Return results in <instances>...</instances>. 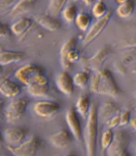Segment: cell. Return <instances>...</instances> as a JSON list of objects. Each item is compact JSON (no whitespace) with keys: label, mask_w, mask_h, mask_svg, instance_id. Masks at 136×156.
Returning <instances> with one entry per match:
<instances>
[{"label":"cell","mask_w":136,"mask_h":156,"mask_svg":"<svg viewBox=\"0 0 136 156\" xmlns=\"http://www.w3.org/2000/svg\"><path fill=\"white\" fill-rule=\"evenodd\" d=\"M111 54V49L108 46H104L100 50L97 51L93 56L89 58H84L82 60L83 65L87 68L93 70V72L102 69V65L104 63L105 60Z\"/></svg>","instance_id":"obj_9"},{"label":"cell","mask_w":136,"mask_h":156,"mask_svg":"<svg viewBox=\"0 0 136 156\" xmlns=\"http://www.w3.org/2000/svg\"><path fill=\"white\" fill-rule=\"evenodd\" d=\"M11 32H12L11 27H10L8 24L1 23V24H0V36L1 37L10 36V33Z\"/></svg>","instance_id":"obj_34"},{"label":"cell","mask_w":136,"mask_h":156,"mask_svg":"<svg viewBox=\"0 0 136 156\" xmlns=\"http://www.w3.org/2000/svg\"><path fill=\"white\" fill-rule=\"evenodd\" d=\"M15 77L26 86L34 83H49L45 70L35 63H26L18 68L15 72Z\"/></svg>","instance_id":"obj_3"},{"label":"cell","mask_w":136,"mask_h":156,"mask_svg":"<svg viewBox=\"0 0 136 156\" xmlns=\"http://www.w3.org/2000/svg\"><path fill=\"white\" fill-rule=\"evenodd\" d=\"M84 2H85V4H87V5H93V4H94L93 1H84Z\"/></svg>","instance_id":"obj_37"},{"label":"cell","mask_w":136,"mask_h":156,"mask_svg":"<svg viewBox=\"0 0 136 156\" xmlns=\"http://www.w3.org/2000/svg\"><path fill=\"white\" fill-rule=\"evenodd\" d=\"M120 48H136V24L130 28V30L126 35L121 39V41L118 43Z\"/></svg>","instance_id":"obj_24"},{"label":"cell","mask_w":136,"mask_h":156,"mask_svg":"<svg viewBox=\"0 0 136 156\" xmlns=\"http://www.w3.org/2000/svg\"><path fill=\"white\" fill-rule=\"evenodd\" d=\"M35 22L49 31H56L61 27L60 23L57 21L56 17L51 15H38L35 17Z\"/></svg>","instance_id":"obj_16"},{"label":"cell","mask_w":136,"mask_h":156,"mask_svg":"<svg viewBox=\"0 0 136 156\" xmlns=\"http://www.w3.org/2000/svg\"><path fill=\"white\" fill-rule=\"evenodd\" d=\"M121 62H123L124 65H130V63L135 62H136V48L128 49V50L124 54Z\"/></svg>","instance_id":"obj_31"},{"label":"cell","mask_w":136,"mask_h":156,"mask_svg":"<svg viewBox=\"0 0 136 156\" xmlns=\"http://www.w3.org/2000/svg\"><path fill=\"white\" fill-rule=\"evenodd\" d=\"M60 109V105L56 101L42 100L35 102L33 110L35 114L42 118H52L57 114Z\"/></svg>","instance_id":"obj_8"},{"label":"cell","mask_w":136,"mask_h":156,"mask_svg":"<svg viewBox=\"0 0 136 156\" xmlns=\"http://www.w3.org/2000/svg\"><path fill=\"white\" fill-rule=\"evenodd\" d=\"M28 105V99L26 98H19L11 101L7 108L5 109V118L8 123H16L22 116L25 113L26 107Z\"/></svg>","instance_id":"obj_7"},{"label":"cell","mask_w":136,"mask_h":156,"mask_svg":"<svg viewBox=\"0 0 136 156\" xmlns=\"http://www.w3.org/2000/svg\"><path fill=\"white\" fill-rule=\"evenodd\" d=\"M33 26V21L29 18H19L16 22H14L11 26V30L14 34H16L18 36L23 35L29 28Z\"/></svg>","instance_id":"obj_19"},{"label":"cell","mask_w":136,"mask_h":156,"mask_svg":"<svg viewBox=\"0 0 136 156\" xmlns=\"http://www.w3.org/2000/svg\"><path fill=\"white\" fill-rule=\"evenodd\" d=\"M27 134V130L23 127L12 126L6 128L3 132L4 140L9 146H17L23 143Z\"/></svg>","instance_id":"obj_10"},{"label":"cell","mask_w":136,"mask_h":156,"mask_svg":"<svg viewBox=\"0 0 136 156\" xmlns=\"http://www.w3.org/2000/svg\"><path fill=\"white\" fill-rule=\"evenodd\" d=\"M25 57H26V54L24 52L12 51V50H1V52H0V65L2 66H9L14 62H21Z\"/></svg>","instance_id":"obj_15"},{"label":"cell","mask_w":136,"mask_h":156,"mask_svg":"<svg viewBox=\"0 0 136 156\" xmlns=\"http://www.w3.org/2000/svg\"><path fill=\"white\" fill-rule=\"evenodd\" d=\"M91 23V17L87 12H80L75 20L76 27L82 31H86Z\"/></svg>","instance_id":"obj_26"},{"label":"cell","mask_w":136,"mask_h":156,"mask_svg":"<svg viewBox=\"0 0 136 156\" xmlns=\"http://www.w3.org/2000/svg\"><path fill=\"white\" fill-rule=\"evenodd\" d=\"M78 114L79 113L77 112L76 108L70 107L66 112L65 119H66V123L68 125V128H69L73 136H74V139L79 141V143H82L83 140H84V133H83L81 122H80L79 115Z\"/></svg>","instance_id":"obj_11"},{"label":"cell","mask_w":136,"mask_h":156,"mask_svg":"<svg viewBox=\"0 0 136 156\" xmlns=\"http://www.w3.org/2000/svg\"><path fill=\"white\" fill-rule=\"evenodd\" d=\"M121 156H130V155H129V153L127 152V151H125V152L123 155H121Z\"/></svg>","instance_id":"obj_41"},{"label":"cell","mask_w":136,"mask_h":156,"mask_svg":"<svg viewBox=\"0 0 136 156\" xmlns=\"http://www.w3.org/2000/svg\"><path fill=\"white\" fill-rule=\"evenodd\" d=\"M121 115V126H124L126 124L130 123L131 121V109L129 107L124 109L120 113Z\"/></svg>","instance_id":"obj_32"},{"label":"cell","mask_w":136,"mask_h":156,"mask_svg":"<svg viewBox=\"0 0 136 156\" xmlns=\"http://www.w3.org/2000/svg\"><path fill=\"white\" fill-rule=\"evenodd\" d=\"M98 132V107L95 102L91 105L84 131V141L87 156H96V140Z\"/></svg>","instance_id":"obj_2"},{"label":"cell","mask_w":136,"mask_h":156,"mask_svg":"<svg viewBox=\"0 0 136 156\" xmlns=\"http://www.w3.org/2000/svg\"><path fill=\"white\" fill-rule=\"evenodd\" d=\"M35 4L36 1H34V0H21L11 8L10 15L12 17H19L32 10Z\"/></svg>","instance_id":"obj_18"},{"label":"cell","mask_w":136,"mask_h":156,"mask_svg":"<svg viewBox=\"0 0 136 156\" xmlns=\"http://www.w3.org/2000/svg\"><path fill=\"white\" fill-rule=\"evenodd\" d=\"M90 80V78L89 76V73L82 70L75 73V75L73 76V82H74V85L78 86L81 89H86L87 84Z\"/></svg>","instance_id":"obj_28"},{"label":"cell","mask_w":136,"mask_h":156,"mask_svg":"<svg viewBox=\"0 0 136 156\" xmlns=\"http://www.w3.org/2000/svg\"><path fill=\"white\" fill-rule=\"evenodd\" d=\"M49 91V83H34L27 86V92L31 97L41 98L47 95Z\"/></svg>","instance_id":"obj_23"},{"label":"cell","mask_w":136,"mask_h":156,"mask_svg":"<svg viewBox=\"0 0 136 156\" xmlns=\"http://www.w3.org/2000/svg\"><path fill=\"white\" fill-rule=\"evenodd\" d=\"M120 113L113 116L109 120H107L106 125H107V127H108V129H115V128H117V127L121 126V115H120Z\"/></svg>","instance_id":"obj_33"},{"label":"cell","mask_w":136,"mask_h":156,"mask_svg":"<svg viewBox=\"0 0 136 156\" xmlns=\"http://www.w3.org/2000/svg\"><path fill=\"white\" fill-rule=\"evenodd\" d=\"M78 11H77V7L74 3H67L64 9L62 10L61 12V16L62 18L65 20L67 23H75V20L78 16Z\"/></svg>","instance_id":"obj_25"},{"label":"cell","mask_w":136,"mask_h":156,"mask_svg":"<svg viewBox=\"0 0 136 156\" xmlns=\"http://www.w3.org/2000/svg\"><path fill=\"white\" fill-rule=\"evenodd\" d=\"M114 134L112 129H107L106 131H104L103 135H102L101 138V147L103 152L107 151V149L109 148V146L111 145L112 141L114 140Z\"/></svg>","instance_id":"obj_30"},{"label":"cell","mask_w":136,"mask_h":156,"mask_svg":"<svg viewBox=\"0 0 136 156\" xmlns=\"http://www.w3.org/2000/svg\"><path fill=\"white\" fill-rule=\"evenodd\" d=\"M107 13H108V9H107V6L103 1H96L92 5L91 14L97 20L103 18Z\"/></svg>","instance_id":"obj_29"},{"label":"cell","mask_w":136,"mask_h":156,"mask_svg":"<svg viewBox=\"0 0 136 156\" xmlns=\"http://www.w3.org/2000/svg\"><path fill=\"white\" fill-rule=\"evenodd\" d=\"M73 139L74 136L70 131L61 129L50 136V141L56 148H66L73 141Z\"/></svg>","instance_id":"obj_14"},{"label":"cell","mask_w":136,"mask_h":156,"mask_svg":"<svg viewBox=\"0 0 136 156\" xmlns=\"http://www.w3.org/2000/svg\"><path fill=\"white\" fill-rule=\"evenodd\" d=\"M90 106H91V105L90 104L89 97L86 95H82L78 98L75 108L78 113H79L83 118L86 119V118H87V115L90 113Z\"/></svg>","instance_id":"obj_22"},{"label":"cell","mask_w":136,"mask_h":156,"mask_svg":"<svg viewBox=\"0 0 136 156\" xmlns=\"http://www.w3.org/2000/svg\"><path fill=\"white\" fill-rule=\"evenodd\" d=\"M118 3L116 13L120 18H128L133 14L135 9V2L132 0H124V1H116Z\"/></svg>","instance_id":"obj_20"},{"label":"cell","mask_w":136,"mask_h":156,"mask_svg":"<svg viewBox=\"0 0 136 156\" xmlns=\"http://www.w3.org/2000/svg\"><path fill=\"white\" fill-rule=\"evenodd\" d=\"M129 143V135L127 132L123 129H119L115 132L114 140L112 141L109 148L107 149V155L108 156H121L127 148Z\"/></svg>","instance_id":"obj_6"},{"label":"cell","mask_w":136,"mask_h":156,"mask_svg":"<svg viewBox=\"0 0 136 156\" xmlns=\"http://www.w3.org/2000/svg\"><path fill=\"white\" fill-rule=\"evenodd\" d=\"M61 156H76L75 154H73V153H66L64 155H61Z\"/></svg>","instance_id":"obj_40"},{"label":"cell","mask_w":136,"mask_h":156,"mask_svg":"<svg viewBox=\"0 0 136 156\" xmlns=\"http://www.w3.org/2000/svg\"><path fill=\"white\" fill-rule=\"evenodd\" d=\"M43 145V140L36 136L17 146L6 145L7 150L14 156H36Z\"/></svg>","instance_id":"obj_5"},{"label":"cell","mask_w":136,"mask_h":156,"mask_svg":"<svg viewBox=\"0 0 136 156\" xmlns=\"http://www.w3.org/2000/svg\"><path fill=\"white\" fill-rule=\"evenodd\" d=\"M56 85L57 89L65 96H71L74 92V82L73 77L66 70L58 72L56 76Z\"/></svg>","instance_id":"obj_13"},{"label":"cell","mask_w":136,"mask_h":156,"mask_svg":"<svg viewBox=\"0 0 136 156\" xmlns=\"http://www.w3.org/2000/svg\"><path fill=\"white\" fill-rule=\"evenodd\" d=\"M133 73L136 75V68H134V69H133ZM134 98H135V101H136V90H135V93H134Z\"/></svg>","instance_id":"obj_39"},{"label":"cell","mask_w":136,"mask_h":156,"mask_svg":"<svg viewBox=\"0 0 136 156\" xmlns=\"http://www.w3.org/2000/svg\"><path fill=\"white\" fill-rule=\"evenodd\" d=\"M2 156H14V155H12V154H11V153H10V152H9V153H6V152H3V153H2Z\"/></svg>","instance_id":"obj_38"},{"label":"cell","mask_w":136,"mask_h":156,"mask_svg":"<svg viewBox=\"0 0 136 156\" xmlns=\"http://www.w3.org/2000/svg\"><path fill=\"white\" fill-rule=\"evenodd\" d=\"M77 37L72 36L62 44L59 55H60V65L67 70L70 68L74 62H76L80 58V52L77 49Z\"/></svg>","instance_id":"obj_4"},{"label":"cell","mask_w":136,"mask_h":156,"mask_svg":"<svg viewBox=\"0 0 136 156\" xmlns=\"http://www.w3.org/2000/svg\"><path fill=\"white\" fill-rule=\"evenodd\" d=\"M112 16H113V12H112L111 10H109L108 13H107L103 18L97 20L93 26L90 28V30L86 34V36L84 38L85 45L90 44L92 40H94V39L99 35V34L102 32V30L106 27L107 24L109 23Z\"/></svg>","instance_id":"obj_12"},{"label":"cell","mask_w":136,"mask_h":156,"mask_svg":"<svg viewBox=\"0 0 136 156\" xmlns=\"http://www.w3.org/2000/svg\"><path fill=\"white\" fill-rule=\"evenodd\" d=\"M16 4V2H14V1H0V7H1L2 9H4L5 7H8V8H10V7H13L14 5Z\"/></svg>","instance_id":"obj_35"},{"label":"cell","mask_w":136,"mask_h":156,"mask_svg":"<svg viewBox=\"0 0 136 156\" xmlns=\"http://www.w3.org/2000/svg\"><path fill=\"white\" fill-rule=\"evenodd\" d=\"M67 3L68 2L66 0H52L48 5V14L53 17L56 16L62 12V10L64 9Z\"/></svg>","instance_id":"obj_27"},{"label":"cell","mask_w":136,"mask_h":156,"mask_svg":"<svg viewBox=\"0 0 136 156\" xmlns=\"http://www.w3.org/2000/svg\"><path fill=\"white\" fill-rule=\"evenodd\" d=\"M131 126L133 127V128L135 129V131H136V117L135 118H133V119H131V121H130V123H129Z\"/></svg>","instance_id":"obj_36"},{"label":"cell","mask_w":136,"mask_h":156,"mask_svg":"<svg viewBox=\"0 0 136 156\" xmlns=\"http://www.w3.org/2000/svg\"><path fill=\"white\" fill-rule=\"evenodd\" d=\"M100 113L101 117L104 119H110L113 116L117 115L120 113L119 107L116 105V102L113 101H105L103 105H101V107L98 110V114Z\"/></svg>","instance_id":"obj_21"},{"label":"cell","mask_w":136,"mask_h":156,"mask_svg":"<svg viewBox=\"0 0 136 156\" xmlns=\"http://www.w3.org/2000/svg\"><path fill=\"white\" fill-rule=\"evenodd\" d=\"M90 87L92 93L109 97H119L123 91L115 80L112 72L107 68L92 73L90 80Z\"/></svg>","instance_id":"obj_1"},{"label":"cell","mask_w":136,"mask_h":156,"mask_svg":"<svg viewBox=\"0 0 136 156\" xmlns=\"http://www.w3.org/2000/svg\"><path fill=\"white\" fill-rule=\"evenodd\" d=\"M22 91V88L19 85H18L16 82L4 78L0 83V92L1 94L6 98H15L17 97Z\"/></svg>","instance_id":"obj_17"}]
</instances>
